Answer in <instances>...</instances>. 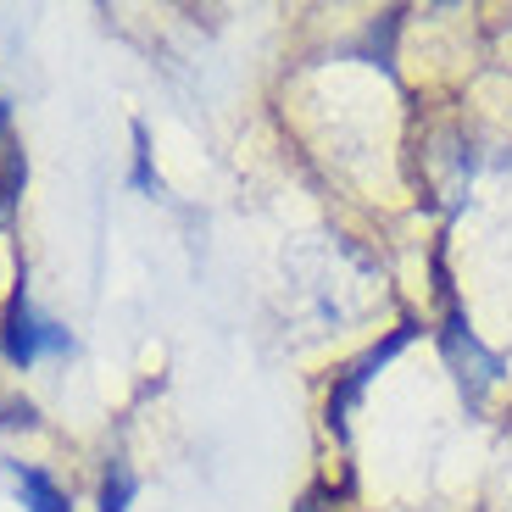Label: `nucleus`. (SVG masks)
<instances>
[{
  "mask_svg": "<svg viewBox=\"0 0 512 512\" xmlns=\"http://www.w3.org/2000/svg\"><path fill=\"white\" fill-rule=\"evenodd\" d=\"M17 479H23V501H28V512H67L62 490H56L45 474H34V468H23Z\"/></svg>",
  "mask_w": 512,
  "mask_h": 512,
  "instance_id": "obj_3",
  "label": "nucleus"
},
{
  "mask_svg": "<svg viewBox=\"0 0 512 512\" xmlns=\"http://www.w3.org/2000/svg\"><path fill=\"white\" fill-rule=\"evenodd\" d=\"M407 340H412V329H396V334H390V340H384V346H373L368 357H362L357 368L346 373V384H340V390H334V401H329V423H334V429H346V412H351V401L362 396V384H368L373 373L384 368V362L396 357V351L407 346Z\"/></svg>",
  "mask_w": 512,
  "mask_h": 512,
  "instance_id": "obj_2",
  "label": "nucleus"
},
{
  "mask_svg": "<svg viewBox=\"0 0 512 512\" xmlns=\"http://www.w3.org/2000/svg\"><path fill=\"white\" fill-rule=\"evenodd\" d=\"M301 512H323V507H318V501H307V507H301Z\"/></svg>",
  "mask_w": 512,
  "mask_h": 512,
  "instance_id": "obj_5",
  "label": "nucleus"
},
{
  "mask_svg": "<svg viewBox=\"0 0 512 512\" xmlns=\"http://www.w3.org/2000/svg\"><path fill=\"white\" fill-rule=\"evenodd\" d=\"M0 340H6V357L23 362V368L39 357V351H67V334L51 329V323H39L23 290H17L12 307H6V329H0Z\"/></svg>",
  "mask_w": 512,
  "mask_h": 512,
  "instance_id": "obj_1",
  "label": "nucleus"
},
{
  "mask_svg": "<svg viewBox=\"0 0 512 512\" xmlns=\"http://www.w3.org/2000/svg\"><path fill=\"white\" fill-rule=\"evenodd\" d=\"M128 496H134V474H128V468H112V485H106V507L101 512H123Z\"/></svg>",
  "mask_w": 512,
  "mask_h": 512,
  "instance_id": "obj_4",
  "label": "nucleus"
}]
</instances>
